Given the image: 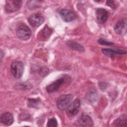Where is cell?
<instances>
[{"label":"cell","instance_id":"6","mask_svg":"<svg viewBox=\"0 0 127 127\" xmlns=\"http://www.w3.org/2000/svg\"><path fill=\"white\" fill-rule=\"evenodd\" d=\"M80 102L79 99H75L69 105L66 109V114L68 117H73L76 115L79 110Z\"/></svg>","mask_w":127,"mask_h":127},{"label":"cell","instance_id":"16","mask_svg":"<svg viewBox=\"0 0 127 127\" xmlns=\"http://www.w3.org/2000/svg\"><path fill=\"white\" fill-rule=\"evenodd\" d=\"M67 45L69 47H70L71 49L74 50H76V51H81V52H83L84 51V47L76 42L69 41L67 42Z\"/></svg>","mask_w":127,"mask_h":127},{"label":"cell","instance_id":"19","mask_svg":"<svg viewBox=\"0 0 127 127\" xmlns=\"http://www.w3.org/2000/svg\"><path fill=\"white\" fill-rule=\"evenodd\" d=\"M49 72V68L46 66H43L41 67V68L39 70V74L40 76L42 77H44L46 76Z\"/></svg>","mask_w":127,"mask_h":127},{"label":"cell","instance_id":"22","mask_svg":"<svg viewBox=\"0 0 127 127\" xmlns=\"http://www.w3.org/2000/svg\"><path fill=\"white\" fill-rule=\"evenodd\" d=\"M0 53H1V56H0V57H1V58H0V59H1V60L2 58V55H2V51L1 50V52H0Z\"/></svg>","mask_w":127,"mask_h":127},{"label":"cell","instance_id":"14","mask_svg":"<svg viewBox=\"0 0 127 127\" xmlns=\"http://www.w3.org/2000/svg\"><path fill=\"white\" fill-rule=\"evenodd\" d=\"M102 53L107 57L112 58L114 56L115 54H126L127 53L126 51L122 50H113L110 49H103L102 50Z\"/></svg>","mask_w":127,"mask_h":127},{"label":"cell","instance_id":"4","mask_svg":"<svg viewBox=\"0 0 127 127\" xmlns=\"http://www.w3.org/2000/svg\"><path fill=\"white\" fill-rule=\"evenodd\" d=\"M5 2V10L7 13H11L18 10L22 3V1L19 0H8Z\"/></svg>","mask_w":127,"mask_h":127},{"label":"cell","instance_id":"18","mask_svg":"<svg viewBox=\"0 0 127 127\" xmlns=\"http://www.w3.org/2000/svg\"><path fill=\"white\" fill-rule=\"evenodd\" d=\"M58 126V122L57 120L55 118H50L49 119L47 124V127H56Z\"/></svg>","mask_w":127,"mask_h":127},{"label":"cell","instance_id":"7","mask_svg":"<svg viewBox=\"0 0 127 127\" xmlns=\"http://www.w3.org/2000/svg\"><path fill=\"white\" fill-rule=\"evenodd\" d=\"M59 14L63 20L67 22L74 20L76 17V14L73 11L65 8L62 9L60 11Z\"/></svg>","mask_w":127,"mask_h":127},{"label":"cell","instance_id":"3","mask_svg":"<svg viewBox=\"0 0 127 127\" xmlns=\"http://www.w3.org/2000/svg\"><path fill=\"white\" fill-rule=\"evenodd\" d=\"M10 70L12 75L15 78H20L22 76L24 71L23 63L20 61L12 63L10 65Z\"/></svg>","mask_w":127,"mask_h":127},{"label":"cell","instance_id":"13","mask_svg":"<svg viewBox=\"0 0 127 127\" xmlns=\"http://www.w3.org/2000/svg\"><path fill=\"white\" fill-rule=\"evenodd\" d=\"M13 120V117L10 113L6 112L1 115L0 121L6 126H10L12 124Z\"/></svg>","mask_w":127,"mask_h":127},{"label":"cell","instance_id":"20","mask_svg":"<svg viewBox=\"0 0 127 127\" xmlns=\"http://www.w3.org/2000/svg\"><path fill=\"white\" fill-rule=\"evenodd\" d=\"M98 42L99 44L102 45H106V46H111L113 45L114 44L113 43L111 42H109L107 41L106 40L103 39V38H100L98 40Z\"/></svg>","mask_w":127,"mask_h":127},{"label":"cell","instance_id":"10","mask_svg":"<svg viewBox=\"0 0 127 127\" xmlns=\"http://www.w3.org/2000/svg\"><path fill=\"white\" fill-rule=\"evenodd\" d=\"M96 17L98 22L102 24L105 23L108 17V12L107 10L102 8H98L96 11Z\"/></svg>","mask_w":127,"mask_h":127},{"label":"cell","instance_id":"21","mask_svg":"<svg viewBox=\"0 0 127 127\" xmlns=\"http://www.w3.org/2000/svg\"><path fill=\"white\" fill-rule=\"evenodd\" d=\"M106 4L110 6L111 7H112V8H115V3L114 2V1L113 0H108L106 1Z\"/></svg>","mask_w":127,"mask_h":127},{"label":"cell","instance_id":"2","mask_svg":"<svg viewBox=\"0 0 127 127\" xmlns=\"http://www.w3.org/2000/svg\"><path fill=\"white\" fill-rule=\"evenodd\" d=\"M16 35L17 37L23 40L28 39L31 35L30 29L24 23L19 24L16 29Z\"/></svg>","mask_w":127,"mask_h":127},{"label":"cell","instance_id":"1","mask_svg":"<svg viewBox=\"0 0 127 127\" xmlns=\"http://www.w3.org/2000/svg\"><path fill=\"white\" fill-rule=\"evenodd\" d=\"M73 96L71 94H64L60 96L57 101L58 108L62 111L67 109L72 102Z\"/></svg>","mask_w":127,"mask_h":127},{"label":"cell","instance_id":"5","mask_svg":"<svg viewBox=\"0 0 127 127\" xmlns=\"http://www.w3.org/2000/svg\"><path fill=\"white\" fill-rule=\"evenodd\" d=\"M66 78L65 76L61 77L46 87V91L48 93H53L59 90L60 87L65 82Z\"/></svg>","mask_w":127,"mask_h":127},{"label":"cell","instance_id":"8","mask_svg":"<svg viewBox=\"0 0 127 127\" xmlns=\"http://www.w3.org/2000/svg\"><path fill=\"white\" fill-rule=\"evenodd\" d=\"M44 21V18L40 13H35L28 18L29 24L33 27H37L40 26Z\"/></svg>","mask_w":127,"mask_h":127},{"label":"cell","instance_id":"15","mask_svg":"<svg viewBox=\"0 0 127 127\" xmlns=\"http://www.w3.org/2000/svg\"><path fill=\"white\" fill-rule=\"evenodd\" d=\"M114 126L116 127H126L127 125V117L126 114L121 115L113 123Z\"/></svg>","mask_w":127,"mask_h":127},{"label":"cell","instance_id":"11","mask_svg":"<svg viewBox=\"0 0 127 127\" xmlns=\"http://www.w3.org/2000/svg\"><path fill=\"white\" fill-rule=\"evenodd\" d=\"M78 123L80 126L91 127L93 126V122L92 119L87 115L82 114L78 120Z\"/></svg>","mask_w":127,"mask_h":127},{"label":"cell","instance_id":"12","mask_svg":"<svg viewBox=\"0 0 127 127\" xmlns=\"http://www.w3.org/2000/svg\"><path fill=\"white\" fill-rule=\"evenodd\" d=\"M52 33V30L51 28L46 25L38 34V39L39 40L45 41L47 40Z\"/></svg>","mask_w":127,"mask_h":127},{"label":"cell","instance_id":"9","mask_svg":"<svg viewBox=\"0 0 127 127\" xmlns=\"http://www.w3.org/2000/svg\"><path fill=\"white\" fill-rule=\"evenodd\" d=\"M115 32L119 35H124L127 31V19H124L119 21L114 27Z\"/></svg>","mask_w":127,"mask_h":127},{"label":"cell","instance_id":"17","mask_svg":"<svg viewBox=\"0 0 127 127\" xmlns=\"http://www.w3.org/2000/svg\"><path fill=\"white\" fill-rule=\"evenodd\" d=\"M27 105L30 108H36L40 103V99L38 98L36 99H28Z\"/></svg>","mask_w":127,"mask_h":127}]
</instances>
